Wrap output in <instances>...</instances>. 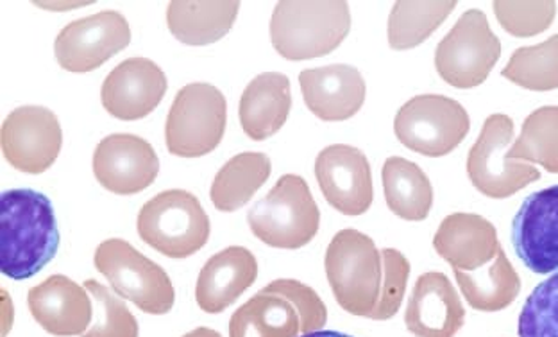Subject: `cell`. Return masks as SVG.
Instances as JSON below:
<instances>
[{
  "mask_svg": "<svg viewBox=\"0 0 558 337\" xmlns=\"http://www.w3.org/2000/svg\"><path fill=\"white\" fill-rule=\"evenodd\" d=\"M264 292H272L279 297L287 298L295 311L300 314L301 334L317 333L323 330L328 322V311L319 294L312 287L304 286L298 280L279 278L275 282L262 289Z\"/></svg>",
  "mask_w": 558,
  "mask_h": 337,
  "instance_id": "cell-35",
  "label": "cell"
},
{
  "mask_svg": "<svg viewBox=\"0 0 558 337\" xmlns=\"http://www.w3.org/2000/svg\"><path fill=\"white\" fill-rule=\"evenodd\" d=\"M457 8L454 0L412 2L401 0L389 16V44L396 51H409L428 40Z\"/></svg>",
  "mask_w": 558,
  "mask_h": 337,
  "instance_id": "cell-28",
  "label": "cell"
},
{
  "mask_svg": "<svg viewBox=\"0 0 558 337\" xmlns=\"http://www.w3.org/2000/svg\"><path fill=\"white\" fill-rule=\"evenodd\" d=\"M27 305L36 323L52 336H83L94 320V298L65 275H52L31 289Z\"/></svg>",
  "mask_w": 558,
  "mask_h": 337,
  "instance_id": "cell-17",
  "label": "cell"
},
{
  "mask_svg": "<svg viewBox=\"0 0 558 337\" xmlns=\"http://www.w3.org/2000/svg\"><path fill=\"white\" fill-rule=\"evenodd\" d=\"M385 202L404 221H423L434 205V186L414 161L390 156L381 171Z\"/></svg>",
  "mask_w": 558,
  "mask_h": 337,
  "instance_id": "cell-24",
  "label": "cell"
},
{
  "mask_svg": "<svg viewBox=\"0 0 558 337\" xmlns=\"http://www.w3.org/2000/svg\"><path fill=\"white\" fill-rule=\"evenodd\" d=\"M465 309L444 273H424L417 278L404 312V323L415 337H454L464 327Z\"/></svg>",
  "mask_w": 558,
  "mask_h": 337,
  "instance_id": "cell-18",
  "label": "cell"
},
{
  "mask_svg": "<svg viewBox=\"0 0 558 337\" xmlns=\"http://www.w3.org/2000/svg\"><path fill=\"white\" fill-rule=\"evenodd\" d=\"M301 92L308 110L320 121H348L364 106L367 86L359 69L326 65L300 74Z\"/></svg>",
  "mask_w": 558,
  "mask_h": 337,
  "instance_id": "cell-19",
  "label": "cell"
},
{
  "mask_svg": "<svg viewBox=\"0 0 558 337\" xmlns=\"http://www.w3.org/2000/svg\"><path fill=\"white\" fill-rule=\"evenodd\" d=\"M434 246L444 261L460 272H478L498 257V232L493 222L478 214L457 212L440 222Z\"/></svg>",
  "mask_w": 558,
  "mask_h": 337,
  "instance_id": "cell-20",
  "label": "cell"
},
{
  "mask_svg": "<svg viewBox=\"0 0 558 337\" xmlns=\"http://www.w3.org/2000/svg\"><path fill=\"white\" fill-rule=\"evenodd\" d=\"M512 139V119L505 113H494L485 121L478 141L469 152V180L484 196L505 200L541 178L534 166L507 158Z\"/></svg>",
  "mask_w": 558,
  "mask_h": 337,
  "instance_id": "cell-10",
  "label": "cell"
},
{
  "mask_svg": "<svg viewBox=\"0 0 558 337\" xmlns=\"http://www.w3.org/2000/svg\"><path fill=\"white\" fill-rule=\"evenodd\" d=\"M136 228L144 242L169 258H186L205 248L209 217L189 191H163L145 203Z\"/></svg>",
  "mask_w": 558,
  "mask_h": 337,
  "instance_id": "cell-5",
  "label": "cell"
},
{
  "mask_svg": "<svg viewBox=\"0 0 558 337\" xmlns=\"http://www.w3.org/2000/svg\"><path fill=\"white\" fill-rule=\"evenodd\" d=\"M351 29L348 2H278L270 19V40L284 60H314L333 52Z\"/></svg>",
  "mask_w": 558,
  "mask_h": 337,
  "instance_id": "cell-2",
  "label": "cell"
},
{
  "mask_svg": "<svg viewBox=\"0 0 558 337\" xmlns=\"http://www.w3.org/2000/svg\"><path fill=\"white\" fill-rule=\"evenodd\" d=\"M326 277L340 308L369 317L378 305L384 284V257L373 239L345 228L329 242Z\"/></svg>",
  "mask_w": 558,
  "mask_h": 337,
  "instance_id": "cell-3",
  "label": "cell"
},
{
  "mask_svg": "<svg viewBox=\"0 0 558 337\" xmlns=\"http://www.w3.org/2000/svg\"><path fill=\"white\" fill-rule=\"evenodd\" d=\"M301 320L287 298L259 291L234 312L231 337H300Z\"/></svg>",
  "mask_w": 558,
  "mask_h": 337,
  "instance_id": "cell-25",
  "label": "cell"
},
{
  "mask_svg": "<svg viewBox=\"0 0 558 337\" xmlns=\"http://www.w3.org/2000/svg\"><path fill=\"white\" fill-rule=\"evenodd\" d=\"M239 10L240 2L236 0H175L167 8V26L186 46H209L230 33Z\"/></svg>",
  "mask_w": 558,
  "mask_h": 337,
  "instance_id": "cell-23",
  "label": "cell"
},
{
  "mask_svg": "<svg viewBox=\"0 0 558 337\" xmlns=\"http://www.w3.org/2000/svg\"><path fill=\"white\" fill-rule=\"evenodd\" d=\"M512 242L530 272L548 275L558 269V185L524 200L513 217Z\"/></svg>",
  "mask_w": 558,
  "mask_h": 337,
  "instance_id": "cell-15",
  "label": "cell"
},
{
  "mask_svg": "<svg viewBox=\"0 0 558 337\" xmlns=\"http://www.w3.org/2000/svg\"><path fill=\"white\" fill-rule=\"evenodd\" d=\"M247 221L251 232L267 246L300 250L319 232L320 210L308 183L298 174H284L251 208Z\"/></svg>",
  "mask_w": 558,
  "mask_h": 337,
  "instance_id": "cell-4",
  "label": "cell"
},
{
  "mask_svg": "<svg viewBox=\"0 0 558 337\" xmlns=\"http://www.w3.org/2000/svg\"><path fill=\"white\" fill-rule=\"evenodd\" d=\"M269 156L264 153H240L226 161L217 172L209 197L220 212H234L250 203L259 191V186L269 180Z\"/></svg>",
  "mask_w": 558,
  "mask_h": 337,
  "instance_id": "cell-27",
  "label": "cell"
},
{
  "mask_svg": "<svg viewBox=\"0 0 558 337\" xmlns=\"http://www.w3.org/2000/svg\"><path fill=\"white\" fill-rule=\"evenodd\" d=\"M300 337H353L348 334L335 333V330H317V333L301 334Z\"/></svg>",
  "mask_w": 558,
  "mask_h": 337,
  "instance_id": "cell-38",
  "label": "cell"
},
{
  "mask_svg": "<svg viewBox=\"0 0 558 337\" xmlns=\"http://www.w3.org/2000/svg\"><path fill=\"white\" fill-rule=\"evenodd\" d=\"M292 108L290 80L279 72H264L251 81L240 99V124L253 141L275 136Z\"/></svg>",
  "mask_w": 558,
  "mask_h": 337,
  "instance_id": "cell-22",
  "label": "cell"
},
{
  "mask_svg": "<svg viewBox=\"0 0 558 337\" xmlns=\"http://www.w3.org/2000/svg\"><path fill=\"white\" fill-rule=\"evenodd\" d=\"M507 158L534 161L558 174V106H543L526 117L521 135L513 142Z\"/></svg>",
  "mask_w": 558,
  "mask_h": 337,
  "instance_id": "cell-29",
  "label": "cell"
},
{
  "mask_svg": "<svg viewBox=\"0 0 558 337\" xmlns=\"http://www.w3.org/2000/svg\"><path fill=\"white\" fill-rule=\"evenodd\" d=\"M94 174L106 191L131 196L155 183L160 174V158L142 136L117 133L95 147Z\"/></svg>",
  "mask_w": 558,
  "mask_h": 337,
  "instance_id": "cell-13",
  "label": "cell"
},
{
  "mask_svg": "<svg viewBox=\"0 0 558 337\" xmlns=\"http://www.w3.org/2000/svg\"><path fill=\"white\" fill-rule=\"evenodd\" d=\"M131 44V27L119 11H100L70 22L56 38V60L75 74L95 71Z\"/></svg>",
  "mask_w": 558,
  "mask_h": 337,
  "instance_id": "cell-11",
  "label": "cell"
},
{
  "mask_svg": "<svg viewBox=\"0 0 558 337\" xmlns=\"http://www.w3.org/2000/svg\"><path fill=\"white\" fill-rule=\"evenodd\" d=\"M501 74L526 91L549 92L558 88V35L537 46L518 49Z\"/></svg>",
  "mask_w": 558,
  "mask_h": 337,
  "instance_id": "cell-30",
  "label": "cell"
},
{
  "mask_svg": "<svg viewBox=\"0 0 558 337\" xmlns=\"http://www.w3.org/2000/svg\"><path fill=\"white\" fill-rule=\"evenodd\" d=\"M384 257V284L379 302L371 314V320L385 322L398 314L403 303L404 292L409 286L410 264L409 258L395 248H385L381 252Z\"/></svg>",
  "mask_w": 558,
  "mask_h": 337,
  "instance_id": "cell-34",
  "label": "cell"
},
{
  "mask_svg": "<svg viewBox=\"0 0 558 337\" xmlns=\"http://www.w3.org/2000/svg\"><path fill=\"white\" fill-rule=\"evenodd\" d=\"M499 26L518 38H530L549 29L557 16V4L544 2H507L498 0L493 4Z\"/></svg>",
  "mask_w": 558,
  "mask_h": 337,
  "instance_id": "cell-33",
  "label": "cell"
},
{
  "mask_svg": "<svg viewBox=\"0 0 558 337\" xmlns=\"http://www.w3.org/2000/svg\"><path fill=\"white\" fill-rule=\"evenodd\" d=\"M499 56L501 41L484 11L469 10L437 46L435 69L448 85L468 91L485 83Z\"/></svg>",
  "mask_w": 558,
  "mask_h": 337,
  "instance_id": "cell-8",
  "label": "cell"
},
{
  "mask_svg": "<svg viewBox=\"0 0 558 337\" xmlns=\"http://www.w3.org/2000/svg\"><path fill=\"white\" fill-rule=\"evenodd\" d=\"M167 76L147 58H130L108 74L100 99L110 116L120 121H140L163 101Z\"/></svg>",
  "mask_w": 558,
  "mask_h": 337,
  "instance_id": "cell-16",
  "label": "cell"
},
{
  "mask_svg": "<svg viewBox=\"0 0 558 337\" xmlns=\"http://www.w3.org/2000/svg\"><path fill=\"white\" fill-rule=\"evenodd\" d=\"M2 273L13 280L35 277L60 248V232L49 197L31 189L2 194Z\"/></svg>",
  "mask_w": 558,
  "mask_h": 337,
  "instance_id": "cell-1",
  "label": "cell"
},
{
  "mask_svg": "<svg viewBox=\"0 0 558 337\" xmlns=\"http://www.w3.org/2000/svg\"><path fill=\"white\" fill-rule=\"evenodd\" d=\"M518 330L519 337H558V272L524 302Z\"/></svg>",
  "mask_w": 558,
  "mask_h": 337,
  "instance_id": "cell-32",
  "label": "cell"
},
{
  "mask_svg": "<svg viewBox=\"0 0 558 337\" xmlns=\"http://www.w3.org/2000/svg\"><path fill=\"white\" fill-rule=\"evenodd\" d=\"M460 291L471 308L482 312L504 311L518 298L521 280L504 250L478 272L453 269Z\"/></svg>",
  "mask_w": 558,
  "mask_h": 337,
  "instance_id": "cell-26",
  "label": "cell"
},
{
  "mask_svg": "<svg viewBox=\"0 0 558 337\" xmlns=\"http://www.w3.org/2000/svg\"><path fill=\"white\" fill-rule=\"evenodd\" d=\"M258 277L255 255L242 246H230L215 253L201 269L195 300L208 314H219L233 305Z\"/></svg>",
  "mask_w": 558,
  "mask_h": 337,
  "instance_id": "cell-21",
  "label": "cell"
},
{
  "mask_svg": "<svg viewBox=\"0 0 558 337\" xmlns=\"http://www.w3.org/2000/svg\"><path fill=\"white\" fill-rule=\"evenodd\" d=\"M13 325V308L8 291H2V337L8 336Z\"/></svg>",
  "mask_w": 558,
  "mask_h": 337,
  "instance_id": "cell-36",
  "label": "cell"
},
{
  "mask_svg": "<svg viewBox=\"0 0 558 337\" xmlns=\"http://www.w3.org/2000/svg\"><path fill=\"white\" fill-rule=\"evenodd\" d=\"M94 298V323L83 337H138V322L122 298L102 284L86 280Z\"/></svg>",
  "mask_w": 558,
  "mask_h": 337,
  "instance_id": "cell-31",
  "label": "cell"
},
{
  "mask_svg": "<svg viewBox=\"0 0 558 337\" xmlns=\"http://www.w3.org/2000/svg\"><path fill=\"white\" fill-rule=\"evenodd\" d=\"M94 262L113 291L131 300L140 311L161 316L174 308V286L163 267L142 255L124 239L100 242Z\"/></svg>",
  "mask_w": 558,
  "mask_h": 337,
  "instance_id": "cell-7",
  "label": "cell"
},
{
  "mask_svg": "<svg viewBox=\"0 0 558 337\" xmlns=\"http://www.w3.org/2000/svg\"><path fill=\"white\" fill-rule=\"evenodd\" d=\"M471 130L464 106L449 97L424 94L404 103L395 119V133L404 147L418 155H449Z\"/></svg>",
  "mask_w": 558,
  "mask_h": 337,
  "instance_id": "cell-9",
  "label": "cell"
},
{
  "mask_svg": "<svg viewBox=\"0 0 558 337\" xmlns=\"http://www.w3.org/2000/svg\"><path fill=\"white\" fill-rule=\"evenodd\" d=\"M0 144L5 160L25 174L46 172L63 146V131L54 111L44 106H21L2 122Z\"/></svg>",
  "mask_w": 558,
  "mask_h": 337,
  "instance_id": "cell-12",
  "label": "cell"
},
{
  "mask_svg": "<svg viewBox=\"0 0 558 337\" xmlns=\"http://www.w3.org/2000/svg\"><path fill=\"white\" fill-rule=\"evenodd\" d=\"M228 121V103L217 86L192 83L178 92L170 106L165 142L172 155L199 158L219 146Z\"/></svg>",
  "mask_w": 558,
  "mask_h": 337,
  "instance_id": "cell-6",
  "label": "cell"
},
{
  "mask_svg": "<svg viewBox=\"0 0 558 337\" xmlns=\"http://www.w3.org/2000/svg\"><path fill=\"white\" fill-rule=\"evenodd\" d=\"M183 337H222L214 328L199 327L192 330V333L185 334Z\"/></svg>",
  "mask_w": 558,
  "mask_h": 337,
  "instance_id": "cell-37",
  "label": "cell"
},
{
  "mask_svg": "<svg viewBox=\"0 0 558 337\" xmlns=\"http://www.w3.org/2000/svg\"><path fill=\"white\" fill-rule=\"evenodd\" d=\"M315 177L326 202L344 216H362L374 200L373 172L364 153L348 144H333L315 160Z\"/></svg>",
  "mask_w": 558,
  "mask_h": 337,
  "instance_id": "cell-14",
  "label": "cell"
}]
</instances>
